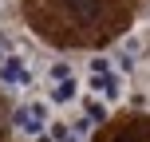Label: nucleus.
<instances>
[{"mask_svg": "<svg viewBox=\"0 0 150 142\" xmlns=\"http://www.w3.org/2000/svg\"><path fill=\"white\" fill-rule=\"evenodd\" d=\"M103 71H111V63H107L103 55H95V59H91V75H103Z\"/></svg>", "mask_w": 150, "mask_h": 142, "instance_id": "1a4fd4ad", "label": "nucleus"}, {"mask_svg": "<svg viewBox=\"0 0 150 142\" xmlns=\"http://www.w3.org/2000/svg\"><path fill=\"white\" fill-rule=\"evenodd\" d=\"M67 75H71L67 63H55V67H52V83H55V79H67Z\"/></svg>", "mask_w": 150, "mask_h": 142, "instance_id": "9d476101", "label": "nucleus"}, {"mask_svg": "<svg viewBox=\"0 0 150 142\" xmlns=\"http://www.w3.org/2000/svg\"><path fill=\"white\" fill-rule=\"evenodd\" d=\"M91 87L99 91L103 99H111V103H119L122 99V79L115 71H103V75H91Z\"/></svg>", "mask_w": 150, "mask_h": 142, "instance_id": "7ed1b4c3", "label": "nucleus"}, {"mask_svg": "<svg viewBox=\"0 0 150 142\" xmlns=\"http://www.w3.org/2000/svg\"><path fill=\"white\" fill-rule=\"evenodd\" d=\"M52 99H55V103H71V99H75V79H71V75L52 83Z\"/></svg>", "mask_w": 150, "mask_h": 142, "instance_id": "39448f33", "label": "nucleus"}, {"mask_svg": "<svg viewBox=\"0 0 150 142\" xmlns=\"http://www.w3.org/2000/svg\"><path fill=\"white\" fill-rule=\"evenodd\" d=\"M52 142H83V138L75 134V130H67L63 122H55V126H52Z\"/></svg>", "mask_w": 150, "mask_h": 142, "instance_id": "423d86ee", "label": "nucleus"}, {"mask_svg": "<svg viewBox=\"0 0 150 142\" xmlns=\"http://www.w3.org/2000/svg\"><path fill=\"white\" fill-rule=\"evenodd\" d=\"M0 79H4L8 87H28V83H32V71H28V63H24V59L8 55V59L0 63Z\"/></svg>", "mask_w": 150, "mask_h": 142, "instance_id": "f03ea898", "label": "nucleus"}, {"mask_svg": "<svg viewBox=\"0 0 150 142\" xmlns=\"http://www.w3.org/2000/svg\"><path fill=\"white\" fill-rule=\"evenodd\" d=\"M63 4H67V12L75 20H95L103 12V0H63Z\"/></svg>", "mask_w": 150, "mask_h": 142, "instance_id": "20e7f679", "label": "nucleus"}, {"mask_svg": "<svg viewBox=\"0 0 150 142\" xmlns=\"http://www.w3.org/2000/svg\"><path fill=\"white\" fill-rule=\"evenodd\" d=\"M87 119H91V122H103V119H107L103 103H87Z\"/></svg>", "mask_w": 150, "mask_h": 142, "instance_id": "0eeeda50", "label": "nucleus"}, {"mask_svg": "<svg viewBox=\"0 0 150 142\" xmlns=\"http://www.w3.org/2000/svg\"><path fill=\"white\" fill-rule=\"evenodd\" d=\"M16 130H24V134H44L47 130V107L44 103H24L16 107Z\"/></svg>", "mask_w": 150, "mask_h": 142, "instance_id": "f257e3e1", "label": "nucleus"}, {"mask_svg": "<svg viewBox=\"0 0 150 142\" xmlns=\"http://www.w3.org/2000/svg\"><path fill=\"white\" fill-rule=\"evenodd\" d=\"M115 142H150V138L142 134V130H122V134L115 138Z\"/></svg>", "mask_w": 150, "mask_h": 142, "instance_id": "6e6552de", "label": "nucleus"}]
</instances>
